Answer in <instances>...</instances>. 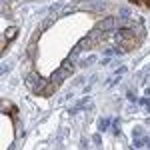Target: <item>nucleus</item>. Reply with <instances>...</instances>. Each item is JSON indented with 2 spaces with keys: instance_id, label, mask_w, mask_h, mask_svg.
<instances>
[{
  "instance_id": "obj_1",
  "label": "nucleus",
  "mask_w": 150,
  "mask_h": 150,
  "mask_svg": "<svg viewBox=\"0 0 150 150\" xmlns=\"http://www.w3.org/2000/svg\"><path fill=\"white\" fill-rule=\"evenodd\" d=\"M24 84H26V88H28L30 92L40 94L42 90H44V86L48 84V80H42V76H40L38 72H30V74L26 76V80H24Z\"/></svg>"
},
{
  "instance_id": "obj_2",
  "label": "nucleus",
  "mask_w": 150,
  "mask_h": 150,
  "mask_svg": "<svg viewBox=\"0 0 150 150\" xmlns=\"http://www.w3.org/2000/svg\"><path fill=\"white\" fill-rule=\"evenodd\" d=\"M70 74H72L70 70H66L64 66H60V68H58L56 72H52V76H50V80H52V82H56V84H60L62 80H66V78H68Z\"/></svg>"
},
{
  "instance_id": "obj_3",
  "label": "nucleus",
  "mask_w": 150,
  "mask_h": 150,
  "mask_svg": "<svg viewBox=\"0 0 150 150\" xmlns=\"http://www.w3.org/2000/svg\"><path fill=\"white\" fill-rule=\"evenodd\" d=\"M2 112L4 114H10L14 120H18V108L12 102H8V100H2Z\"/></svg>"
},
{
  "instance_id": "obj_4",
  "label": "nucleus",
  "mask_w": 150,
  "mask_h": 150,
  "mask_svg": "<svg viewBox=\"0 0 150 150\" xmlns=\"http://www.w3.org/2000/svg\"><path fill=\"white\" fill-rule=\"evenodd\" d=\"M116 24H118V18H114V16H110V18H106L104 22H100V26H98V28H100L102 32H108V30H110L112 26H116Z\"/></svg>"
},
{
  "instance_id": "obj_5",
  "label": "nucleus",
  "mask_w": 150,
  "mask_h": 150,
  "mask_svg": "<svg viewBox=\"0 0 150 150\" xmlns=\"http://www.w3.org/2000/svg\"><path fill=\"white\" fill-rule=\"evenodd\" d=\"M16 36H18V28H16V26H10V28L4 30V40H6V42H12Z\"/></svg>"
},
{
  "instance_id": "obj_6",
  "label": "nucleus",
  "mask_w": 150,
  "mask_h": 150,
  "mask_svg": "<svg viewBox=\"0 0 150 150\" xmlns=\"http://www.w3.org/2000/svg\"><path fill=\"white\" fill-rule=\"evenodd\" d=\"M56 88H58V84H56V82H52V80H50V82L46 84V86H44V90L40 92V96H52V94L56 92Z\"/></svg>"
},
{
  "instance_id": "obj_7",
  "label": "nucleus",
  "mask_w": 150,
  "mask_h": 150,
  "mask_svg": "<svg viewBox=\"0 0 150 150\" xmlns=\"http://www.w3.org/2000/svg\"><path fill=\"white\" fill-rule=\"evenodd\" d=\"M26 52H28V56H30V58H34L36 56V42H30L28 48H26Z\"/></svg>"
},
{
  "instance_id": "obj_8",
  "label": "nucleus",
  "mask_w": 150,
  "mask_h": 150,
  "mask_svg": "<svg viewBox=\"0 0 150 150\" xmlns=\"http://www.w3.org/2000/svg\"><path fill=\"white\" fill-rule=\"evenodd\" d=\"M108 124H110V120H108V118H102V120H100V130H108Z\"/></svg>"
},
{
  "instance_id": "obj_9",
  "label": "nucleus",
  "mask_w": 150,
  "mask_h": 150,
  "mask_svg": "<svg viewBox=\"0 0 150 150\" xmlns=\"http://www.w3.org/2000/svg\"><path fill=\"white\" fill-rule=\"evenodd\" d=\"M138 102H140V104H144V106H148V112H150V98H140Z\"/></svg>"
},
{
  "instance_id": "obj_10",
  "label": "nucleus",
  "mask_w": 150,
  "mask_h": 150,
  "mask_svg": "<svg viewBox=\"0 0 150 150\" xmlns=\"http://www.w3.org/2000/svg\"><path fill=\"white\" fill-rule=\"evenodd\" d=\"M126 96H128V100H132V102H138V98H136V96H134L132 92H128Z\"/></svg>"
},
{
  "instance_id": "obj_11",
  "label": "nucleus",
  "mask_w": 150,
  "mask_h": 150,
  "mask_svg": "<svg viewBox=\"0 0 150 150\" xmlns=\"http://www.w3.org/2000/svg\"><path fill=\"white\" fill-rule=\"evenodd\" d=\"M134 136H142V128H136L134 130Z\"/></svg>"
},
{
  "instance_id": "obj_12",
  "label": "nucleus",
  "mask_w": 150,
  "mask_h": 150,
  "mask_svg": "<svg viewBox=\"0 0 150 150\" xmlns=\"http://www.w3.org/2000/svg\"><path fill=\"white\" fill-rule=\"evenodd\" d=\"M144 6H146V8H150V0H144Z\"/></svg>"
},
{
  "instance_id": "obj_13",
  "label": "nucleus",
  "mask_w": 150,
  "mask_h": 150,
  "mask_svg": "<svg viewBox=\"0 0 150 150\" xmlns=\"http://www.w3.org/2000/svg\"><path fill=\"white\" fill-rule=\"evenodd\" d=\"M146 96H150V88H146Z\"/></svg>"
},
{
  "instance_id": "obj_14",
  "label": "nucleus",
  "mask_w": 150,
  "mask_h": 150,
  "mask_svg": "<svg viewBox=\"0 0 150 150\" xmlns=\"http://www.w3.org/2000/svg\"><path fill=\"white\" fill-rule=\"evenodd\" d=\"M132 2H134V4H138V2H140V0H132Z\"/></svg>"
},
{
  "instance_id": "obj_15",
  "label": "nucleus",
  "mask_w": 150,
  "mask_h": 150,
  "mask_svg": "<svg viewBox=\"0 0 150 150\" xmlns=\"http://www.w3.org/2000/svg\"><path fill=\"white\" fill-rule=\"evenodd\" d=\"M146 122H148V124H150V118H148V120H146Z\"/></svg>"
}]
</instances>
